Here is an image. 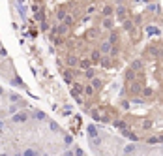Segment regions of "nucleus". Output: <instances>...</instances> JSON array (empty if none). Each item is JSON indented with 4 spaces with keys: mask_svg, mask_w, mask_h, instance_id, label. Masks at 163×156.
<instances>
[{
    "mask_svg": "<svg viewBox=\"0 0 163 156\" xmlns=\"http://www.w3.org/2000/svg\"><path fill=\"white\" fill-rule=\"evenodd\" d=\"M62 23H66L68 27H73V25H75V17H73L71 13H68V15L64 17V21H62Z\"/></svg>",
    "mask_w": 163,
    "mask_h": 156,
    "instance_id": "nucleus-21",
    "label": "nucleus"
},
{
    "mask_svg": "<svg viewBox=\"0 0 163 156\" xmlns=\"http://www.w3.org/2000/svg\"><path fill=\"white\" fill-rule=\"evenodd\" d=\"M159 139H161V143H163V136H161V137H159Z\"/></svg>",
    "mask_w": 163,
    "mask_h": 156,
    "instance_id": "nucleus-40",
    "label": "nucleus"
},
{
    "mask_svg": "<svg viewBox=\"0 0 163 156\" xmlns=\"http://www.w3.org/2000/svg\"><path fill=\"white\" fill-rule=\"evenodd\" d=\"M142 94H144V96H152V90H150V88H142Z\"/></svg>",
    "mask_w": 163,
    "mask_h": 156,
    "instance_id": "nucleus-36",
    "label": "nucleus"
},
{
    "mask_svg": "<svg viewBox=\"0 0 163 156\" xmlns=\"http://www.w3.org/2000/svg\"><path fill=\"white\" fill-rule=\"evenodd\" d=\"M142 128H144V130L152 128V122H150V121H144V122H142Z\"/></svg>",
    "mask_w": 163,
    "mask_h": 156,
    "instance_id": "nucleus-35",
    "label": "nucleus"
},
{
    "mask_svg": "<svg viewBox=\"0 0 163 156\" xmlns=\"http://www.w3.org/2000/svg\"><path fill=\"white\" fill-rule=\"evenodd\" d=\"M64 81L66 83H71V70H66L64 72Z\"/></svg>",
    "mask_w": 163,
    "mask_h": 156,
    "instance_id": "nucleus-30",
    "label": "nucleus"
},
{
    "mask_svg": "<svg viewBox=\"0 0 163 156\" xmlns=\"http://www.w3.org/2000/svg\"><path fill=\"white\" fill-rule=\"evenodd\" d=\"M114 13H116V17H118L120 23H124V21L128 19V9H126L124 4H118V6L114 8Z\"/></svg>",
    "mask_w": 163,
    "mask_h": 156,
    "instance_id": "nucleus-1",
    "label": "nucleus"
},
{
    "mask_svg": "<svg viewBox=\"0 0 163 156\" xmlns=\"http://www.w3.org/2000/svg\"><path fill=\"white\" fill-rule=\"evenodd\" d=\"M34 118H38V121H47V115H45L43 111H34Z\"/></svg>",
    "mask_w": 163,
    "mask_h": 156,
    "instance_id": "nucleus-25",
    "label": "nucleus"
},
{
    "mask_svg": "<svg viewBox=\"0 0 163 156\" xmlns=\"http://www.w3.org/2000/svg\"><path fill=\"white\" fill-rule=\"evenodd\" d=\"M4 94H6V92H4V88L0 87V96H4Z\"/></svg>",
    "mask_w": 163,
    "mask_h": 156,
    "instance_id": "nucleus-38",
    "label": "nucleus"
},
{
    "mask_svg": "<svg viewBox=\"0 0 163 156\" xmlns=\"http://www.w3.org/2000/svg\"><path fill=\"white\" fill-rule=\"evenodd\" d=\"M144 143H146V145H157V143H161V139L157 137V136H150V137L144 139Z\"/></svg>",
    "mask_w": 163,
    "mask_h": 156,
    "instance_id": "nucleus-18",
    "label": "nucleus"
},
{
    "mask_svg": "<svg viewBox=\"0 0 163 156\" xmlns=\"http://www.w3.org/2000/svg\"><path fill=\"white\" fill-rule=\"evenodd\" d=\"M84 77H86L88 81H90V79H94V77H96V70L92 68V66H90L88 70H84Z\"/></svg>",
    "mask_w": 163,
    "mask_h": 156,
    "instance_id": "nucleus-22",
    "label": "nucleus"
},
{
    "mask_svg": "<svg viewBox=\"0 0 163 156\" xmlns=\"http://www.w3.org/2000/svg\"><path fill=\"white\" fill-rule=\"evenodd\" d=\"M8 100H9V103H17L21 100V96H19L17 92H8Z\"/></svg>",
    "mask_w": 163,
    "mask_h": 156,
    "instance_id": "nucleus-20",
    "label": "nucleus"
},
{
    "mask_svg": "<svg viewBox=\"0 0 163 156\" xmlns=\"http://www.w3.org/2000/svg\"><path fill=\"white\" fill-rule=\"evenodd\" d=\"M113 13H114V8L111 6V4H105V6L101 8V15H103V17H111Z\"/></svg>",
    "mask_w": 163,
    "mask_h": 156,
    "instance_id": "nucleus-10",
    "label": "nucleus"
},
{
    "mask_svg": "<svg viewBox=\"0 0 163 156\" xmlns=\"http://www.w3.org/2000/svg\"><path fill=\"white\" fill-rule=\"evenodd\" d=\"M66 62H68V66H69V68H75V66H79V58H77L75 55H68Z\"/></svg>",
    "mask_w": 163,
    "mask_h": 156,
    "instance_id": "nucleus-13",
    "label": "nucleus"
},
{
    "mask_svg": "<svg viewBox=\"0 0 163 156\" xmlns=\"http://www.w3.org/2000/svg\"><path fill=\"white\" fill-rule=\"evenodd\" d=\"M101 27L107 28V30H114V21L111 17H103V23H101Z\"/></svg>",
    "mask_w": 163,
    "mask_h": 156,
    "instance_id": "nucleus-11",
    "label": "nucleus"
},
{
    "mask_svg": "<svg viewBox=\"0 0 163 156\" xmlns=\"http://www.w3.org/2000/svg\"><path fill=\"white\" fill-rule=\"evenodd\" d=\"M11 122H28V111H17L11 115Z\"/></svg>",
    "mask_w": 163,
    "mask_h": 156,
    "instance_id": "nucleus-2",
    "label": "nucleus"
},
{
    "mask_svg": "<svg viewBox=\"0 0 163 156\" xmlns=\"http://www.w3.org/2000/svg\"><path fill=\"white\" fill-rule=\"evenodd\" d=\"M109 55L113 56V58H116V56L120 55V47H118V45H116V43H113V47H111V51H109Z\"/></svg>",
    "mask_w": 163,
    "mask_h": 156,
    "instance_id": "nucleus-23",
    "label": "nucleus"
},
{
    "mask_svg": "<svg viewBox=\"0 0 163 156\" xmlns=\"http://www.w3.org/2000/svg\"><path fill=\"white\" fill-rule=\"evenodd\" d=\"M73 154H77V156H83V154H84V150H83V149H79V147H75V149H73Z\"/></svg>",
    "mask_w": 163,
    "mask_h": 156,
    "instance_id": "nucleus-34",
    "label": "nucleus"
},
{
    "mask_svg": "<svg viewBox=\"0 0 163 156\" xmlns=\"http://www.w3.org/2000/svg\"><path fill=\"white\" fill-rule=\"evenodd\" d=\"M113 126L116 128V130H126V128H129V124L126 122V121H122V118H116V121H113Z\"/></svg>",
    "mask_w": 163,
    "mask_h": 156,
    "instance_id": "nucleus-8",
    "label": "nucleus"
},
{
    "mask_svg": "<svg viewBox=\"0 0 163 156\" xmlns=\"http://www.w3.org/2000/svg\"><path fill=\"white\" fill-rule=\"evenodd\" d=\"M64 143H66V147H69V145H73V137H71L69 134H66V136H64Z\"/></svg>",
    "mask_w": 163,
    "mask_h": 156,
    "instance_id": "nucleus-29",
    "label": "nucleus"
},
{
    "mask_svg": "<svg viewBox=\"0 0 163 156\" xmlns=\"http://www.w3.org/2000/svg\"><path fill=\"white\" fill-rule=\"evenodd\" d=\"M92 64H94L92 58H83V60H79V68H81V70H88Z\"/></svg>",
    "mask_w": 163,
    "mask_h": 156,
    "instance_id": "nucleus-12",
    "label": "nucleus"
},
{
    "mask_svg": "<svg viewBox=\"0 0 163 156\" xmlns=\"http://www.w3.org/2000/svg\"><path fill=\"white\" fill-rule=\"evenodd\" d=\"M133 152H137V145H135V141L124 147V154H133Z\"/></svg>",
    "mask_w": 163,
    "mask_h": 156,
    "instance_id": "nucleus-17",
    "label": "nucleus"
},
{
    "mask_svg": "<svg viewBox=\"0 0 163 156\" xmlns=\"http://www.w3.org/2000/svg\"><path fill=\"white\" fill-rule=\"evenodd\" d=\"M90 58H92L94 62H96V60L99 62V58H101V51H99V49H94V51H92V55H90Z\"/></svg>",
    "mask_w": 163,
    "mask_h": 156,
    "instance_id": "nucleus-24",
    "label": "nucleus"
},
{
    "mask_svg": "<svg viewBox=\"0 0 163 156\" xmlns=\"http://www.w3.org/2000/svg\"><path fill=\"white\" fill-rule=\"evenodd\" d=\"M111 47H113V43H111L109 40L101 41V45H99V51H101V55H109V51H111Z\"/></svg>",
    "mask_w": 163,
    "mask_h": 156,
    "instance_id": "nucleus-7",
    "label": "nucleus"
},
{
    "mask_svg": "<svg viewBox=\"0 0 163 156\" xmlns=\"http://www.w3.org/2000/svg\"><path fill=\"white\" fill-rule=\"evenodd\" d=\"M86 136H88L90 139L99 137V134H98V128H96V124H88V126H86Z\"/></svg>",
    "mask_w": 163,
    "mask_h": 156,
    "instance_id": "nucleus-5",
    "label": "nucleus"
},
{
    "mask_svg": "<svg viewBox=\"0 0 163 156\" xmlns=\"http://www.w3.org/2000/svg\"><path fill=\"white\" fill-rule=\"evenodd\" d=\"M96 94V88L92 83H88V85H84V90H83V96H88V98H92Z\"/></svg>",
    "mask_w": 163,
    "mask_h": 156,
    "instance_id": "nucleus-9",
    "label": "nucleus"
},
{
    "mask_svg": "<svg viewBox=\"0 0 163 156\" xmlns=\"http://www.w3.org/2000/svg\"><path fill=\"white\" fill-rule=\"evenodd\" d=\"M49 128H51V132H54V134H58L60 132V126L54 121H49Z\"/></svg>",
    "mask_w": 163,
    "mask_h": 156,
    "instance_id": "nucleus-26",
    "label": "nucleus"
},
{
    "mask_svg": "<svg viewBox=\"0 0 163 156\" xmlns=\"http://www.w3.org/2000/svg\"><path fill=\"white\" fill-rule=\"evenodd\" d=\"M9 85H11V87H19V88H23V90H24V88H26V85H24V83H23V79H21V77H19V75L11 77V79H9Z\"/></svg>",
    "mask_w": 163,
    "mask_h": 156,
    "instance_id": "nucleus-6",
    "label": "nucleus"
},
{
    "mask_svg": "<svg viewBox=\"0 0 163 156\" xmlns=\"http://www.w3.org/2000/svg\"><path fill=\"white\" fill-rule=\"evenodd\" d=\"M124 28H126V30H133V23H131L129 19H126V21H124Z\"/></svg>",
    "mask_w": 163,
    "mask_h": 156,
    "instance_id": "nucleus-31",
    "label": "nucleus"
},
{
    "mask_svg": "<svg viewBox=\"0 0 163 156\" xmlns=\"http://www.w3.org/2000/svg\"><path fill=\"white\" fill-rule=\"evenodd\" d=\"M90 83L94 85V88H96V90H99V88L103 87V79H101V77H98V75H96L94 79H90Z\"/></svg>",
    "mask_w": 163,
    "mask_h": 156,
    "instance_id": "nucleus-15",
    "label": "nucleus"
},
{
    "mask_svg": "<svg viewBox=\"0 0 163 156\" xmlns=\"http://www.w3.org/2000/svg\"><path fill=\"white\" fill-rule=\"evenodd\" d=\"M129 68H133L135 72H141V70H142V60H141V58L131 60V66H129Z\"/></svg>",
    "mask_w": 163,
    "mask_h": 156,
    "instance_id": "nucleus-16",
    "label": "nucleus"
},
{
    "mask_svg": "<svg viewBox=\"0 0 163 156\" xmlns=\"http://www.w3.org/2000/svg\"><path fill=\"white\" fill-rule=\"evenodd\" d=\"M69 28H71V27H68V25H66V23H62V21H58V25L54 27V32H56L58 36H66Z\"/></svg>",
    "mask_w": 163,
    "mask_h": 156,
    "instance_id": "nucleus-4",
    "label": "nucleus"
},
{
    "mask_svg": "<svg viewBox=\"0 0 163 156\" xmlns=\"http://www.w3.org/2000/svg\"><path fill=\"white\" fill-rule=\"evenodd\" d=\"M120 40V36L118 34H116L114 32V30H111V36H109V41H111V43H116V41H118Z\"/></svg>",
    "mask_w": 163,
    "mask_h": 156,
    "instance_id": "nucleus-28",
    "label": "nucleus"
},
{
    "mask_svg": "<svg viewBox=\"0 0 163 156\" xmlns=\"http://www.w3.org/2000/svg\"><path fill=\"white\" fill-rule=\"evenodd\" d=\"M86 12H88V13H94L96 8H94V6H88V8H86Z\"/></svg>",
    "mask_w": 163,
    "mask_h": 156,
    "instance_id": "nucleus-37",
    "label": "nucleus"
},
{
    "mask_svg": "<svg viewBox=\"0 0 163 156\" xmlns=\"http://www.w3.org/2000/svg\"><path fill=\"white\" fill-rule=\"evenodd\" d=\"M54 15H56V21H64V17L68 15V12H66L64 8H58L56 12H54Z\"/></svg>",
    "mask_w": 163,
    "mask_h": 156,
    "instance_id": "nucleus-19",
    "label": "nucleus"
},
{
    "mask_svg": "<svg viewBox=\"0 0 163 156\" xmlns=\"http://www.w3.org/2000/svg\"><path fill=\"white\" fill-rule=\"evenodd\" d=\"M17 105H19V109H26V107H28V102L19 100V102H17Z\"/></svg>",
    "mask_w": 163,
    "mask_h": 156,
    "instance_id": "nucleus-32",
    "label": "nucleus"
},
{
    "mask_svg": "<svg viewBox=\"0 0 163 156\" xmlns=\"http://www.w3.org/2000/svg\"><path fill=\"white\" fill-rule=\"evenodd\" d=\"M17 111H19V105H17V103H11V105L8 107V115H15Z\"/></svg>",
    "mask_w": 163,
    "mask_h": 156,
    "instance_id": "nucleus-27",
    "label": "nucleus"
},
{
    "mask_svg": "<svg viewBox=\"0 0 163 156\" xmlns=\"http://www.w3.org/2000/svg\"><path fill=\"white\" fill-rule=\"evenodd\" d=\"M90 117H92L94 121L101 122V113H99V109H98V107H92V109H90Z\"/></svg>",
    "mask_w": 163,
    "mask_h": 156,
    "instance_id": "nucleus-14",
    "label": "nucleus"
},
{
    "mask_svg": "<svg viewBox=\"0 0 163 156\" xmlns=\"http://www.w3.org/2000/svg\"><path fill=\"white\" fill-rule=\"evenodd\" d=\"M36 154V150H32V149H26V150H23V156H34Z\"/></svg>",
    "mask_w": 163,
    "mask_h": 156,
    "instance_id": "nucleus-33",
    "label": "nucleus"
},
{
    "mask_svg": "<svg viewBox=\"0 0 163 156\" xmlns=\"http://www.w3.org/2000/svg\"><path fill=\"white\" fill-rule=\"evenodd\" d=\"M113 56L111 55H101V58H99V66L101 68H113Z\"/></svg>",
    "mask_w": 163,
    "mask_h": 156,
    "instance_id": "nucleus-3",
    "label": "nucleus"
},
{
    "mask_svg": "<svg viewBox=\"0 0 163 156\" xmlns=\"http://www.w3.org/2000/svg\"><path fill=\"white\" fill-rule=\"evenodd\" d=\"M2 130H4V122L0 121V132H2Z\"/></svg>",
    "mask_w": 163,
    "mask_h": 156,
    "instance_id": "nucleus-39",
    "label": "nucleus"
}]
</instances>
